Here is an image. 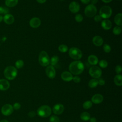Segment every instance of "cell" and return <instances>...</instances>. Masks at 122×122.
Returning <instances> with one entry per match:
<instances>
[{
	"instance_id": "6da1fadb",
	"label": "cell",
	"mask_w": 122,
	"mask_h": 122,
	"mask_svg": "<svg viewBox=\"0 0 122 122\" xmlns=\"http://www.w3.org/2000/svg\"><path fill=\"white\" fill-rule=\"evenodd\" d=\"M69 69L71 74L77 75L81 74L83 72L84 67L83 63L81 61L76 60L70 63Z\"/></svg>"
},
{
	"instance_id": "7a4b0ae2",
	"label": "cell",
	"mask_w": 122,
	"mask_h": 122,
	"mask_svg": "<svg viewBox=\"0 0 122 122\" xmlns=\"http://www.w3.org/2000/svg\"><path fill=\"white\" fill-rule=\"evenodd\" d=\"M17 69L12 66H9L7 67L4 71V75L5 77L9 80H12L14 79L17 75Z\"/></svg>"
},
{
	"instance_id": "3957f363",
	"label": "cell",
	"mask_w": 122,
	"mask_h": 122,
	"mask_svg": "<svg viewBox=\"0 0 122 122\" xmlns=\"http://www.w3.org/2000/svg\"><path fill=\"white\" fill-rule=\"evenodd\" d=\"M51 108L46 105L40 106L37 110V114L41 117H48L51 114Z\"/></svg>"
},
{
	"instance_id": "277c9868",
	"label": "cell",
	"mask_w": 122,
	"mask_h": 122,
	"mask_svg": "<svg viewBox=\"0 0 122 122\" xmlns=\"http://www.w3.org/2000/svg\"><path fill=\"white\" fill-rule=\"evenodd\" d=\"M39 62L42 66H48L50 64V59L47 53L44 51H41L39 56Z\"/></svg>"
},
{
	"instance_id": "5b68a950",
	"label": "cell",
	"mask_w": 122,
	"mask_h": 122,
	"mask_svg": "<svg viewBox=\"0 0 122 122\" xmlns=\"http://www.w3.org/2000/svg\"><path fill=\"white\" fill-rule=\"evenodd\" d=\"M69 54L71 58L75 60H78L82 57V52L81 51L76 47H72L70 49Z\"/></svg>"
},
{
	"instance_id": "8992f818",
	"label": "cell",
	"mask_w": 122,
	"mask_h": 122,
	"mask_svg": "<svg viewBox=\"0 0 122 122\" xmlns=\"http://www.w3.org/2000/svg\"><path fill=\"white\" fill-rule=\"evenodd\" d=\"M99 13V15L102 18V19H107L111 16L112 10L109 6H104L100 9Z\"/></svg>"
},
{
	"instance_id": "52a82bcc",
	"label": "cell",
	"mask_w": 122,
	"mask_h": 122,
	"mask_svg": "<svg viewBox=\"0 0 122 122\" xmlns=\"http://www.w3.org/2000/svg\"><path fill=\"white\" fill-rule=\"evenodd\" d=\"M89 72L91 77L96 79L100 78L102 74L101 69L99 67L96 66L91 67L89 69Z\"/></svg>"
},
{
	"instance_id": "ba28073f",
	"label": "cell",
	"mask_w": 122,
	"mask_h": 122,
	"mask_svg": "<svg viewBox=\"0 0 122 122\" xmlns=\"http://www.w3.org/2000/svg\"><path fill=\"white\" fill-rule=\"evenodd\" d=\"M97 12V8L94 6L92 4L87 6L84 10L85 15L89 18L92 17L94 16Z\"/></svg>"
},
{
	"instance_id": "9c48e42d",
	"label": "cell",
	"mask_w": 122,
	"mask_h": 122,
	"mask_svg": "<svg viewBox=\"0 0 122 122\" xmlns=\"http://www.w3.org/2000/svg\"><path fill=\"white\" fill-rule=\"evenodd\" d=\"M13 112V108L12 106L10 104H6L4 105L1 109V112L3 115L9 116L12 114Z\"/></svg>"
},
{
	"instance_id": "30bf717a",
	"label": "cell",
	"mask_w": 122,
	"mask_h": 122,
	"mask_svg": "<svg viewBox=\"0 0 122 122\" xmlns=\"http://www.w3.org/2000/svg\"><path fill=\"white\" fill-rule=\"evenodd\" d=\"M45 73L48 78L53 79L56 76V71L53 66L49 65L45 69Z\"/></svg>"
},
{
	"instance_id": "8fae6325",
	"label": "cell",
	"mask_w": 122,
	"mask_h": 122,
	"mask_svg": "<svg viewBox=\"0 0 122 122\" xmlns=\"http://www.w3.org/2000/svg\"><path fill=\"white\" fill-rule=\"evenodd\" d=\"M64 106L61 103H58L55 104L52 108L53 112L56 115L61 114L64 111Z\"/></svg>"
},
{
	"instance_id": "7c38bea8",
	"label": "cell",
	"mask_w": 122,
	"mask_h": 122,
	"mask_svg": "<svg viewBox=\"0 0 122 122\" xmlns=\"http://www.w3.org/2000/svg\"><path fill=\"white\" fill-rule=\"evenodd\" d=\"M69 8L70 10L74 13L78 12L80 10V6L79 4L76 1L71 2L69 6Z\"/></svg>"
},
{
	"instance_id": "4fadbf2b",
	"label": "cell",
	"mask_w": 122,
	"mask_h": 122,
	"mask_svg": "<svg viewBox=\"0 0 122 122\" xmlns=\"http://www.w3.org/2000/svg\"><path fill=\"white\" fill-rule=\"evenodd\" d=\"M29 24L30 26L32 28H37L40 26L41 24V21L39 18L34 17L30 20Z\"/></svg>"
},
{
	"instance_id": "5bb4252c",
	"label": "cell",
	"mask_w": 122,
	"mask_h": 122,
	"mask_svg": "<svg viewBox=\"0 0 122 122\" xmlns=\"http://www.w3.org/2000/svg\"><path fill=\"white\" fill-rule=\"evenodd\" d=\"M103 100V97L101 94H95L92 97V102L94 104H100Z\"/></svg>"
},
{
	"instance_id": "9a60e30c",
	"label": "cell",
	"mask_w": 122,
	"mask_h": 122,
	"mask_svg": "<svg viewBox=\"0 0 122 122\" xmlns=\"http://www.w3.org/2000/svg\"><path fill=\"white\" fill-rule=\"evenodd\" d=\"M10 86V84L9 81L4 79H0V90L6 91L7 90Z\"/></svg>"
},
{
	"instance_id": "2e32d148",
	"label": "cell",
	"mask_w": 122,
	"mask_h": 122,
	"mask_svg": "<svg viewBox=\"0 0 122 122\" xmlns=\"http://www.w3.org/2000/svg\"><path fill=\"white\" fill-rule=\"evenodd\" d=\"M61 78L64 81H70L72 80L73 76L70 72L64 71L61 74Z\"/></svg>"
},
{
	"instance_id": "e0dca14e",
	"label": "cell",
	"mask_w": 122,
	"mask_h": 122,
	"mask_svg": "<svg viewBox=\"0 0 122 122\" xmlns=\"http://www.w3.org/2000/svg\"><path fill=\"white\" fill-rule=\"evenodd\" d=\"M4 22L7 24H11L14 21V18L10 14H5L3 18Z\"/></svg>"
},
{
	"instance_id": "ac0fdd59",
	"label": "cell",
	"mask_w": 122,
	"mask_h": 122,
	"mask_svg": "<svg viewBox=\"0 0 122 122\" xmlns=\"http://www.w3.org/2000/svg\"><path fill=\"white\" fill-rule=\"evenodd\" d=\"M93 44L97 46H101L103 42V39L100 36H95L92 39Z\"/></svg>"
},
{
	"instance_id": "d6986e66",
	"label": "cell",
	"mask_w": 122,
	"mask_h": 122,
	"mask_svg": "<svg viewBox=\"0 0 122 122\" xmlns=\"http://www.w3.org/2000/svg\"><path fill=\"white\" fill-rule=\"evenodd\" d=\"M101 25L103 29L106 30H108L111 28L112 24L111 21L110 20L106 19L102 21Z\"/></svg>"
},
{
	"instance_id": "ffe728a7",
	"label": "cell",
	"mask_w": 122,
	"mask_h": 122,
	"mask_svg": "<svg viewBox=\"0 0 122 122\" xmlns=\"http://www.w3.org/2000/svg\"><path fill=\"white\" fill-rule=\"evenodd\" d=\"M88 61L90 64L92 65H96L99 62L98 58L94 55H90L88 58Z\"/></svg>"
},
{
	"instance_id": "44dd1931",
	"label": "cell",
	"mask_w": 122,
	"mask_h": 122,
	"mask_svg": "<svg viewBox=\"0 0 122 122\" xmlns=\"http://www.w3.org/2000/svg\"><path fill=\"white\" fill-rule=\"evenodd\" d=\"M122 14L121 13H118L116 14L114 17V21L116 25L119 26H122Z\"/></svg>"
},
{
	"instance_id": "7402d4cb",
	"label": "cell",
	"mask_w": 122,
	"mask_h": 122,
	"mask_svg": "<svg viewBox=\"0 0 122 122\" xmlns=\"http://www.w3.org/2000/svg\"><path fill=\"white\" fill-rule=\"evenodd\" d=\"M114 82L117 85L121 86L122 85V76L121 74H117L114 78Z\"/></svg>"
},
{
	"instance_id": "603a6c76",
	"label": "cell",
	"mask_w": 122,
	"mask_h": 122,
	"mask_svg": "<svg viewBox=\"0 0 122 122\" xmlns=\"http://www.w3.org/2000/svg\"><path fill=\"white\" fill-rule=\"evenodd\" d=\"M91 118L90 114L86 112H82L80 115V118L83 121H87L90 120Z\"/></svg>"
},
{
	"instance_id": "cb8c5ba5",
	"label": "cell",
	"mask_w": 122,
	"mask_h": 122,
	"mask_svg": "<svg viewBox=\"0 0 122 122\" xmlns=\"http://www.w3.org/2000/svg\"><path fill=\"white\" fill-rule=\"evenodd\" d=\"M18 2V0H6L5 4L8 7H13L15 6Z\"/></svg>"
},
{
	"instance_id": "d4e9b609",
	"label": "cell",
	"mask_w": 122,
	"mask_h": 122,
	"mask_svg": "<svg viewBox=\"0 0 122 122\" xmlns=\"http://www.w3.org/2000/svg\"><path fill=\"white\" fill-rule=\"evenodd\" d=\"M88 85L91 88H95L98 85V80L96 79H92L90 80V81L89 82Z\"/></svg>"
},
{
	"instance_id": "484cf974",
	"label": "cell",
	"mask_w": 122,
	"mask_h": 122,
	"mask_svg": "<svg viewBox=\"0 0 122 122\" xmlns=\"http://www.w3.org/2000/svg\"><path fill=\"white\" fill-rule=\"evenodd\" d=\"M59 61V57L57 56H53V57H51V58L50 59V63L51 64V66H54Z\"/></svg>"
},
{
	"instance_id": "4316f807",
	"label": "cell",
	"mask_w": 122,
	"mask_h": 122,
	"mask_svg": "<svg viewBox=\"0 0 122 122\" xmlns=\"http://www.w3.org/2000/svg\"><path fill=\"white\" fill-rule=\"evenodd\" d=\"M92 105V101H87L85 102L82 104L83 108L86 110L91 108Z\"/></svg>"
},
{
	"instance_id": "83f0119b",
	"label": "cell",
	"mask_w": 122,
	"mask_h": 122,
	"mask_svg": "<svg viewBox=\"0 0 122 122\" xmlns=\"http://www.w3.org/2000/svg\"><path fill=\"white\" fill-rule=\"evenodd\" d=\"M58 49L60 52H66L68 50V48L66 45L61 44L59 46Z\"/></svg>"
},
{
	"instance_id": "f1b7e54d",
	"label": "cell",
	"mask_w": 122,
	"mask_h": 122,
	"mask_svg": "<svg viewBox=\"0 0 122 122\" xmlns=\"http://www.w3.org/2000/svg\"><path fill=\"white\" fill-rule=\"evenodd\" d=\"M122 31V29L119 26H115V27H114V28L113 29V33L115 35H119Z\"/></svg>"
},
{
	"instance_id": "f546056e",
	"label": "cell",
	"mask_w": 122,
	"mask_h": 122,
	"mask_svg": "<svg viewBox=\"0 0 122 122\" xmlns=\"http://www.w3.org/2000/svg\"><path fill=\"white\" fill-rule=\"evenodd\" d=\"M24 65V62L21 60H19L15 62V66L17 69H20L22 68Z\"/></svg>"
},
{
	"instance_id": "4dcf8cb0",
	"label": "cell",
	"mask_w": 122,
	"mask_h": 122,
	"mask_svg": "<svg viewBox=\"0 0 122 122\" xmlns=\"http://www.w3.org/2000/svg\"><path fill=\"white\" fill-rule=\"evenodd\" d=\"M99 66L102 68H105L107 67L108 66V62L104 60H101L99 61Z\"/></svg>"
},
{
	"instance_id": "1f68e13d",
	"label": "cell",
	"mask_w": 122,
	"mask_h": 122,
	"mask_svg": "<svg viewBox=\"0 0 122 122\" xmlns=\"http://www.w3.org/2000/svg\"><path fill=\"white\" fill-rule=\"evenodd\" d=\"M50 122H60V120L57 116L54 115L50 118Z\"/></svg>"
},
{
	"instance_id": "d6a6232c",
	"label": "cell",
	"mask_w": 122,
	"mask_h": 122,
	"mask_svg": "<svg viewBox=\"0 0 122 122\" xmlns=\"http://www.w3.org/2000/svg\"><path fill=\"white\" fill-rule=\"evenodd\" d=\"M9 12V9L6 7L0 6V14H8Z\"/></svg>"
},
{
	"instance_id": "836d02e7",
	"label": "cell",
	"mask_w": 122,
	"mask_h": 122,
	"mask_svg": "<svg viewBox=\"0 0 122 122\" xmlns=\"http://www.w3.org/2000/svg\"><path fill=\"white\" fill-rule=\"evenodd\" d=\"M103 49L104 51L106 53H109L111 51V48L110 46L107 44H104L103 46Z\"/></svg>"
},
{
	"instance_id": "e575fe53",
	"label": "cell",
	"mask_w": 122,
	"mask_h": 122,
	"mask_svg": "<svg viewBox=\"0 0 122 122\" xmlns=\"http://www.w3.org/2000/svg\"><path fill=\"white\" fill-rule=\"evenodd\" d=\"M75 20L78 22H81L83 20V16L80 14H77L75 16Z\"/></svg>"
},
{
	"instance_id": "d590c367",
	"label": "cell",
	"mask_w": 122,
	"mask_h": 122,
	"mask_svg": "<svg viewBox=\"0 0 122 122\" xmlns=\"http://www.w3.org/2000/svg\"><path fill=\"white\" fill-rule=\"evenodd\" d=\"M12 107H13V109L17 110H19V109H20V108L21 105L19 102H15V103H14V104L12 106Z\"/></svg>"
},
{
	"instance_id": "8d00e7d4",
	"label": "cell",
	"mask_w": 122,
	"mask_h": 122,
	"mask_svg": "<svg viewBox=\"0 0 122 122\" xmlns=\"http://www.w3.org/2000/svg\"><path fill=\"white\" fill-rule=\"evenodd\" d=\"M115 70L116 72L118 74L122 72V67H121V66H120V65H117L115 67Z\"/></svg>"
},
{
	"instance_id": "74e56055",
	"label": "cell",
	"mask_w": 122,
	"mask_h": 122,
	"mask_svg": "<svg viewBox=\"0 0 122 122\" xmlns=\"http://www.w3.org/2000/svg\"><path fill=\"white\" fill-rule=\"evenodd\" d=\"M72 80L75 83H79L81 81V78L78 76H75L74 77H73Z\"/></svg>"
},
{
	"instance_id": "f35d334b",
	"label": "cell",
	"mask_w": 122,
	"mask_h": 122,
	"mask_svg": "<svg viewBox=\"0 0 122 122\" xmlns=\"http://www.w3.org/2000/svg\"><path fill=\"white\" fill-rule=\"evenodd\" d=\"M94 20L96 22H99L100 21H102V18L99 15H96L94 16Z\"/></svg>"
},
{
	"instance_id": "ab89813d",
	"label": "cell",
	"mask_w": 122,
	"mask_h": 122,
	"mask_svg": "<svg viewBox=\"0 0 122 122\" xmlns=\"http://www.w3.org/2000/svg\"><path fill=\"white\" fill-rule=\"evenodd\" d=\"M99 79L98 80V84L100 85H103L105 84V81L102 79V78H98Z\"/></svg>"
},
{
	"instance_id": "60d3db41",
	"label": "cell",
	"mask_w": 122,
	"mask_h": 122,
	"mask_svg": "<svg viewBox=\"0 0 122 122\" xmlns=\"http://www.w3.org/2000/svg\"><path fill=\"white\" fill-rule=\"evenodd\" d=\"M28 115L30 117L32 118L33 117H34L36 115V113L34 111H30L28 113Z\"/></svg>"
},
{
	"instance_id": "b9f144b4",
	"label": "cell",
	"mask_w": 122,
	"mask_h": 122,
	"mask_svg": "<svg viewBox=\"0 0 122 122\" xmlns=\"http://www.w3.org/2000/svg\"><path fill=\"white\" fill-rule=\"evenodd\" d=\"M91 0H81V2L85 4H87L88 3H89L90 2Z\"/></svg>"
},
{
	"instance_id": "7bdbcfd3",
	"label": "cell",
	"mask_w": 122,
	"mask_h": 122,
	"mask_svg": "<svg viewBox=\"0 0 122 122\" xmlns=\"http://www.w3.org/2000/svg\"><path fill=\"white\" fill-rule=\"evenodd\" d=\"M90 122H97V119L95 117H92L90 119Z\"/></svg>"
},
{
	"instance_id": "ee69618b",
	"label": "cell",
	"mask_w": 122,
	"mask_h": 122,
	"mask_svg": "<svg viewBox=\"0 0 122 122\" xmlns=\"http://www.w3.org/2000/svg\"><path fill=\"white\" fill-rule=\"evenodd\" d=\"M90 1H91V2H92V4L94 5V4H95L96 3H97V2H98V0H91Z\"/></svg>"
},
{
	"instance_id": "f6af8a7d",
	"label": "cell",
	"mask_w": 122,
	"mask_h": 122,
	"mask_svg": "<svg viewBox=\"0 0 122 122\" xmlns=\"http://www.w3.org/2000/svg\"><path fill=\"white\" fill-rule=\"evenodd\" d=\"M36 0L37 2L40 3H43L46 1V0Z\"/></svg>"
},
{
	"instance_id": "bcb514c9",
	"label": "cell",
	"mask_w": 122,
	"mask_h": 122,
	"mask_svg": "<svg viewBox=\"0 0 122 122\" xmlns=\"http://www.w3.org/2000/svg\"><path fill=\"white\" fill-rule=\"evenodd\" d=\"M102 0L105 3H109L112 1V0Z\"/></svg>"
},
{
	"instance_id": "7dc6e473",
	"label": "cell",
	"mask_w": 122,
	"mask_h": 122,
	"mask_svg": "<svg viewBox=\"0 0 122 122\" xmlns=\"http://www.w3.org/2000/svg\"><path fill=\"white\" fill-rule=\"evenodd\" d=\"M0 122H9L8 121H7V120L6 119H3V120H2L0 121Z\"/></svg>"
},
{
	"instance_id": "c3c4849f",
	"label": "cell",
	"mask_w": 122,
	"mask_h": 122,
	"mask_svg": "<svg viewBox=\"0 0 122 122\" xmlns=\"http://www.w3.org/2000/svg\"><path fill=\"white\" fill-rule=\"evenodd\" d=\"M3 20V17L0 15V22H1Z\"/></svg>"
},
{
	"instance_id": "681fc988",
	"label": "cell",
	"mask_w": 122,
	"mask_h": 122,
	"mask_svg": "<svg viewBox=\"0 0 122 122\" xmlns=\"http://www.w3.org/2000/svg\"><path fill=\"white\" fill-rule=\"evenodd\" d=\"M61 0V1H63V0Z\"/></svg>"
},
{
	"instance_id": "f907efd6",
	"label": "cell",
	"mask_w": 122,
	"mask_h": 122,
	"mask_svg": "<svg viewBox=\"0 0 122 122\" xmlns=\"http://www.w3.org/2000/svg\"></svg>"
}]
</instances>
